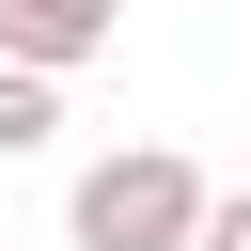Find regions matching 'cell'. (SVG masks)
I'll return each instance as SVG.
<instances>
[{"label":"cell","mask_w":251,"mask_h":251,"mask_svg":"<svg viewBox=\"0 0 251 251\" xmlns=\"http://www.w3.org/2000/svg\"><path fill=\"white\" fill-rule=\"evenodd\" d=\"M204 157H173V141H126V157H94L78 188H63V235L78 251H188L204 235Z\"/></svg>","instance_id":"6da1fadb"},{"label":"cell","mask_w":251,"mask_h":251,"mask_svg":"<svg viewBox=\"0 0 251 251\" xmlns=\"http://www.w3.org/2000/svg\"><path fill=\"white\" fill-rule=\"evenodd\" d=\"M110 31H126V0H0V63H31V78H78Z\"/></svg>","instance_id":"7a4b0ae2"},{"label":"cell","mask_w":251,"mask_h":251,"mask_svg":"<svg viewBox=\"0 0 251 251\" xmlns=\"http://www.w3.org/2000/svg\"><path fill=\"white\" fill-rule=\"evenodd\" d=\"M47 141H63V78L0 63V157H47Z\"/></svg>","instance_id":"3957f363"},{"label":"cell","mask_w":251,"mask_h":251,"mask_svg":"<svg viewBox=\"0 0 251 251\" xmlns=\"http://www.w3.org/2000/svg\"><path fill=\"white\" fill-rule=\"evenodd\" d=\"M188 251H251V173H235V188L204 204V235H188Z\"/></svg>","instance_id":"277c9868"}]
</instances>
